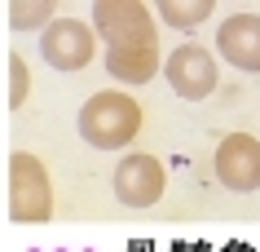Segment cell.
I'll return each mask as SVG.
<instances>
[{
    "mask_svg": "<svg viewBox=\"0 0 260 252\" xmlns=\"http://www.w3.org/2000/svg\"><path fill=\"white\" fill-rule=\"evenodd\" d=\"M207 14H212V5H207V0H203V5H172V0L164 5V18H168V22H185V27L203 22Z\"/></svg>",
    "mask_w": 260,
    "mask_h": 252,
    "instance_id": "cell-10",
    "label": "cell"
},
{
    "mask_svg": "<svg viewBox=\"0 0 260 252\" xmlns=\"http://www.w3.org/2000/svg\"><path fill=\"white\" fill-rule=\"evenodd\" d=\"M40 53L44 62H53L57 71H80L88 58H93V31L75 22V18H57L53 27L44 31L40 40Z\"/></svg>",
    "mask_w": 260,
    "mask_h": 252,
    "instance_id": "cell-3",
    "label": "cell"
},
{
    "mask_svg": "<svg viewBox=\"0 0 260 252\" xmlns=\"http://www.w3.org/2000/svg\"><path fill=\"white\" fill-rule=\"evenodd\" d=\"M49 14H53V5H18L14 14H9V22L14 27H40Z\"/></svg>",
    "mask_w": 260,
    "mask_h": 252,
    "instance_id": "cell-11",
    "label": "cell"
},
{
    "mask_svg": "<svg viewBox=\"0 0 260 252\" xmlns=\"http://www.w3.org/2000/svg\"><path fill=\"white\" fill-rule=\"evenodd\" d=\"M9 208H14L18 221H44L49 208H53V195H49V173L36 155H14L9 164Z\"/></svg>",
    "mask_w": 260,
    "mask_h": 252,
    "instance_id": "cell-2",
    "label": "cell"
},
{
    "mask_svg": "<svg viewBox=\"0 0 260 252\" xmlns=\"http://www.w3.org/2000/svg\"><path fill=\"white\" fill-rule=\"evenodd\" d=\"M220 58H230L243 71H260V18L256 14H234L220 22Z\"/></svg>",
    "mask_w": 260,
    "mask_h": 252,
    "instance_id": "cell-7",
    "label": "cell"
},
{
    "mask_svg": "<svg viewBox=\"0 0 260 252\" xmlns=\"http://www.w3.org/2000/svg\"><path fill=\"white\" fill-rule=\"evenodd\" d=\"M115 195L123 204H133V208L159 204V195H164V168H159V159H150V155H128L115 168Z\"/></svg>",
    "mask_w": 260,
    "mask_h": 252,
    "instance_id": "cell-5",
    "label": "cell"
},
{
    "mask_svg": "<svg viewBox=\"0 0 260 252\" xmlns=\"http://www.w3.org/2000/svg\"><path fill=\"white\" fill-rule=\"evenodd\" d=\"M97 27H102V36L110 40V49H115V44H128V40L154 36L150 14H146L141 5H97Z\"/></svg>",
    "mask_w": 260,
    "mask_h": 252,
    "instance_id": "cell-8",
    "label": "cell"
},
{
    "mask_svg": "<svg viewBox=\"0 0 260 252\" xmlns=\"http://www.w3.org/2000/svg\"><path fill=\"white\" fill-rule=\"evenodd\" d=\"M141 128V106L123 93H93L88 106L80 111V133L102 151L128 146Z\"/></svg>",
    "mask_w": 260,
    "mask_h": 252,
    "instance_id": "cell-1",
    "label": "cell"
},
{
    "mask_svg": "<svg viewBox=\"0 0 260 252\" xmlns=\"http://www.w3.org/2000/svg\"><path fill=\"white\" fill-rule=\"evenodd\" d=\"M154 62H159V44H154V36H146V40H128V44H115L106 53V67L110 75H119V80L128 84H141L154 75Z\"/></svg>",
    "mask_w": 260,
    "mask_h": 252,
    "instance_id": "cell-9",
    "label": "cell"
},
{
    "mask_svg": "<svg viewBox=\"0 0 260 252\" xmlns=\"http://www.w3.org/2000/svg\"><path fill=\"white\" fill-rule=\"evenodd\" d=\"M168 80H172V89H177L181 98H190V102L207 98L216 89V62L199 44H181L177 53L168 58Z\"/></svg>",
    "mask_w": 260,
    "mask_h": 252,
    "instance_id": "cell-6",
    "label": "cell"
},
{
    "mask_svg": "<svg viewBox=\"0 0 260 252\" xmlns=\"http://www.w3.org/2000/svg\"><path fill=\"white\" fill-rule=\"evenodd\" d=\"M216 177L230 190H256L260 186V142L247 137V133L225 137L216 151Z\"/></svg>",
    "mask_w": 260,
    "mask_h": 252,
    "instance_id": "cell-4",
    "label": "cell"
}]
</instances>
